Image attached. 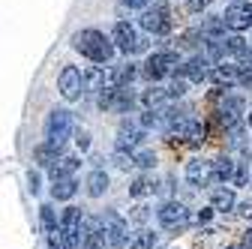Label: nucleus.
Instances as JSON below:
<instances>
[{
  "mask_svg": "<svg viewBox=\"0 0 252 249\" xmlns=\"http://www.w3.org/2000/svg\"><path fill=\"white\" fill-rule=\"evenodd\" d=\"M132 165H138V168H153V165H156L153 150H138V153H132Z\"/></svg>",
  "mask_w": 252,
  "mask_h": 249,
  "instance_id": "nucleus-32",
  "label": "nucleus"
},
{
  "mask_svg": "<svg viewBox=\"0 0 252 249\" xmlns=\"http://www.w3.org/2000/svg\"><path fill=\"white\" fill-rule=\"evenodd\" d=\"M186 180L192 183V186H210V162H189L186 165Z\"/></svg>",
  "mask_w": 252,
  "mask_h": 249,
  "instance_id": "nucleus-15",
  "label": "nucleus"
},
{
  "mask_svg": "<svg viewBox=\"0 0 252 249\" xmlns=\"http://www.w3.org/2000/svg\"><path fill=\"white\" fill-rule=\"evenodd\" d=\"M237 81L246 87V90H252V66H243L240 63V72H237Z\"/></svg>",
  "mask_w": 252,
  "mask_h": 249,
  "instance_id": "nucleus-36",
  "label": "nucleus"
},
{
  "mask_svg": "<svg viewBox=\"0 0 252 249\" xmlns=\"http://www.w3.org/2000/svg\"><path fill=\"white\" fill-rule=\"evenodd\" d=\"M102 231H105V246L108 249H123L126 246V237H129V222H126L120 213L108 210L102 216Z\"/></svg>",
  "mask_w": 252,
  "mask_h": 249,
  "instance_id": "nucleus-6",
  "label": "nucleus"
},
{
  "mask_svg": "<svg viewBox=\"0 0 252 249\" xmlns=\"http://www.w3.org/2000/svg\"><path fill=\"white\" fill-rule=\"evenodd\" d=\"M222 24H225V30H231V33L249 30L252 27V3L249 0H234V3L225 9V15H222Z\"/></svg>",
  "mask_w": 252,
  "mask_h": 249,
  "instance_id": "nucleus-7",
  "label": "nucleus"
},
{
  "mask_svg": "<svg viewBox=\"0 0 252 249\" xmlns=\"http://www.w3.org/2000/svg\"><path fill=\"white\" fill-rule=\"evenodd\" d=\"M204 135H207L204 123H201V120H189V126H186V135H183V138H186L189 144H201Z\"/></svg>",
  "mask_w": 252,
  "mask_h": 249,
  "instance_id": "nucleus-29",
  "label": "nucleus"
},
{
  "mask_svg": "<svg viewBox=\"0 0 252 249\" xmlns=\"http://www.w3.org/2000/svg\"><path fill=\"white\" fill-rule=\"evenodd\" d=\"M198 45H204V33L195 27V30H186V33H180L177 36V48H198Z\"/></svg>",
  "mask_w": 252,
  "mask_h": 249,
  "instance_id": "nucleus-28",
  "label": "nucleus"
},
{
  "mask_svg": "<svg viewBox=\"0 0 252 249\" xmlns=\"http://www.w3.org/2000/svg\"><path fill=\"white\" fill-rule=\"evenodd\" d=\"M57 237H60L63 249H78V243H81V210L78 207H66L60 213Z\"/></svg>",
  "mask_w": 252,
  "mask_h": 249,
  "instance_id": "nucleus-3",
  "label": "nucleus"
},
{
  "mask_svg": "<svg viewBox=\"0 0 252 249\" xmlns=\"http://www.w3.org/2000/svg\"><path fill=\"white\" fill-rule=\"evenodd\" d=\"M153 243H156V234L147 231V228H141V231L126 237V246H129V249H153Z\"/></svg>",
  "mask_w": 252,
  "mask_h": 249,
  "instance_id": "nucleus-22",
  "label": "nucleus"
},
{
  "mask_svg": "<svg viewBox=\"0 0 252 249\" xmlns=\"http://www.w3.org/2000/svg\"><path fill=\"white\" fill-rule=\"evenodd\" d=\"M39 219H42V228H45L48 234L57 228V213H54L51 204H42V207H39Z\"/></svg>",
  "mask_w": 252,
  "mask_h": 249,
  "instance_id": "nucleus-30",
  "label": "nucleus"
},
{
  "mask_svg": "<svg viewBox=\"0 0 252 249\" xmlns=\"http://www.w3.org/2000/svg\"><path fill=\"white\" fill-rule=\"evenodd\" d=\"M210 3H213V0H189V9H192V12H204Z\"/></svg>",
  "mask_w": 252,
  "mask_h": 249,
  "instance_id": "nucleus-38",
  "label": "nucleus"
},
{
  "mask_svg": "<svg viewBox=\"0 0 252 249\" xmlns=\"http://www.w3.org/2000/svg\"><path fill=\"white\" fill-rule=\"evenodd\" d=\"M72 111H66V108H54L51 114H48V120H45V141L51 144V147H60L63 150V144H66L69 138H72Z\"/></svg>",
  "mask_w": 252,
  "mask_h": 249,
  "instance_id": "nucleus-2",
  "label": "nucleus"
},
{
  "mask_svg": "<svg viewBox=\"0 0 252 249\" xmlns=\"http://www.w3.org/2000/svg\"><path fill=\"white\" fill-rule=\"evenodd\" d=\"M57 156H60V147H51L48 141H45V144H39V147L33 150V159H36L42 168H48V165H51Z\"/></svg>",
  "mask_w": 252,
  "mask_h": 249,
  "instance_id": "nucleus-25",
  "label": "nucleus"
},
{
  "mask_svg": "<svg viewBox=\"0 0 252 249\" xmlns=\"http://www.w3.org/2000/svg\"><path fill=\"white\" fill-rule=\"evenodd\" d=\"M75 177L72 174H63V177H51V198L54 201H69L75 195Z\"/></svg>",
  "mask_w": 252,
  "mask_h": 249,
  "instance_id": "nucleus-14",
  "label": "nucleus"
},
{
  "mask_svg": "<svg viewBox=\"0 0 252 249\" xmlns=\"http://www.w3.org/2000/svg\"><path fill=\"white\" fill-rule=\"evenodd\" d=\"M240 63H243V66H252V51H249V48L240 54Z\"/></svg>",
  "mask_w": 252,
  "mask_h": 249,
  "instance_id": "nucleus-43",
  "label": "nucleus"
},
{
  "mask_svg": "<svg viewBox=\"0 0 252 249\" xmlns=\"http://www.w3.org/2000/svg\"><path fill=\"white\" fill-rule=\"evenodd\" d=\"M147 192H153V180H147V177H138V180H132V186H129V195L141 198V195H147Z\"/></svg>",
  "mask_w": 252,
  "mask_h": 249,
  "instance_id": "nucleus-31",
  "label": "nucleus"
},
{
  "mask_svg": "<svg viewBox=\"0 0 252 249\" xmlns=\"http://www.w3.org/2000/svg\"><path fill=\"white\" fill-rule=\"evenodd\" d=\"M120 3H123V6H129V9H144L150 0H120Z\"/></svg>",
  "mask_w": 252,
  "mask_h": 249,
  "instance_id": "nucleus-39",
  "label": "nucleus"
},
{
  "mask_svg": "<svg viewBox=\"0 0 252 249\" xmlns=\"http://www.w3.org/2000/svg\"><path fill=\"white\" fill-rule=\"evenodd\" d=\"M27 183H30V192H33V195H36V192H39V183H42V177H39V171H30V174H27Z\"/></svg>",
  "mask_w": 252,
  "mask_h": 249,
  "instance_id": "nucleus-37",
  "label": "nucleus"
},
{
  "mask_svg": "<svg viewBox=\"0 0 252 249\" xmlns=\"http://www.w3.org/2000/svg\"><path fill=\"white\" fill-rule=\"evenodd\" d=\"M222 51L231 54V57H240L246 51V39L240 33H231V36H222Z\"/></svg>",
  "mask_w": 252,
  "mask_h": 249,
  "instance_id": "nucleus-26",
  "label": "nucleus"
},
{
  "mask_svg": "<svg viewBox=\"0 0 252 249\" xmlns=\"http://www.w3.org/2000/svg\"><path fill=\"white\" fill-rule=\"evenodd\" d=\"M165 93H168V99H180L183 93H186V78L174 75V81H171V87H165Z\"/></svg>",
  "mask_w": 252,
  "mask_h": 249,
  "instance_id": "nucleus-33",
  "label": "nucleus"
},
{
  "mask_svg": "<svg viewBox=\"0 0 252 249\" xmlns=\"http://www.w3.org/2000/svg\"><path fill=\"white\" fill-rule=\"evenodd\" d=\"M201 33H204V39H222L225 36V24H222V15H207L204 21H201Z\"/></svg>",
  "mask_w": 252,
  "mask_h": 249,
  "instance_id": "nucleus-19",
  "label": "nucleus"
},
{
  "mask_svg": "<svg viewBox=\"0 0 252 249\" xmlns=\"http://www.w3.org/2000/svg\"><path fill=\"white\" fill-rule=\"evenodd\" d=\"M78 156H57L51 165H48V171H51V177H63V174H75L78 171Z\"/></svg>",
  "mask_w": 252,
  "mask_h": 249,
  "instance_id": "nucleus-20",
  "label": "nucleus"
},
{
  "mask_svg": "<svg viewBox=\"0 0 252 249\" xmlns=\"http://www.w3.org/2000/svg\"><path fill=\"white\" fill-rule=\"evenodd\" d=\"M141 138H144V129L141 126H135V123H129V120H123L120 123V129H117V150H135L138 144H141Z\"/></svg>",
  "mask_w": 252,
  "mask_h": 249,
  "instance_id": "nucleus-12",
  "label": "nucleus"
},
{
  "mask_svg": "<svg viewBox=\"0 0 252 249\" xmlns=\"http://www.w3.org/2000/svg\"><path fill=\"white\" fill-rule=\"evenodd\" d=\"M243 246H246V249H252V231H246V237H243Z\"/></svg>",
  "mask_w": 252,
  "mask_h": 249,
  "instance_id": "nucleus-45",
  "label": "nucleus"
},
{
  "mask_svg": "<svg viewBox=\"0 0 252 249\" xmlns=\"http://www.w3.org/2000/svg\"><path fill=\"white\" fill-rule=\"evenodd\" d=\"M72 48H75L78 54H84L87 60H93V63H108V60L114 57L111 39L102 33V30H93V27L78 30V33L72 36Z\"/></svg>",
  "mask_w": 252,
  "mask_h": 249,
  "instance_id": "nucleus-1",
  "label": "nucleus"
},
{
  "mask_svg": "<svg viewBox=\"0 0 252 249\" xmlns=\"http://www.w3.org/2000/svg\"><path fill=\"white\" fill-rule=\"evenodd\" d=\"M105 189H108V174H105L102 168H93V171L87 174V195H90V198H102Z\"/></svg>",
  "mask_w": 252,
  "mask_h": 249,
  "instance_id": "nucleus-16",
  "label": "nucleus"
},
{
  "mask_svg": "<svg viewBox=\"0 0 252 249\" xmlns=\"http://www.w3.org/2000/svg\"><path fill=\"white\" fill-rule=\"evenodd\" d=\"M228 3H234V0H228Z\"/></svg>",
  "mask_w": 252,
  "mask_h": 249,
  "instance_id": "nucleus-48",
  "label": "nucleus"
},
{
  "mask_svg": "<svg viewBox=\"0 0 252 249\" xmlns=\"http://www.w3.org/2000/svg\"><path fill=\"white\" fill-rule=\"evenodd\" d=\"M111 159H114V165L123 168V171H126V168H132V153H129V150H114V156H111Z\"/></svg>",
  "mask_w": 252,
  "mask_h": 249,
  "instance_id": "nucleus-34",
  "label": "nucleus"
},
{
  "mask_svg": "<svg viewBox=\"0 0 252 249\" xmlns=\"http://www.w3.org/2000/svg\"><path fill=\"white\" fill-rule=\"evenodd\" d=\"M249 126H252V114H249Z\"/></svg>",
  "mask_w": 252,
  "mask_h": 249,
  "instance_id": "nucleus-47",
  "label": "nucleus"
},
{
  "mask_svg": "<svg viewBox=\"0 0 252 249\" xmlns=\"http://www.w3.org/2000/svg\"><path fill=\"white\" fill-rule=\"evenodd\" d=\"M138 75V69L132 63H123L117 69H111V84H132V78Z\"/></svg>",
  "mask_w": 252,
  "mask_h": 249,
  "instance_id": "nucleus-27",
  "label": "nucleus"
},
{
  "mask_svg": "<svg viewBox=\"0 0 252 249\" xmlns=\"http://www.w3.org/2000/svg\"><path fill=\"white\" fill-rule=\"evenodd\" d=\"M75 141H78V147H81V150H87V147H90V135H87V132H78V138H75Z\"/></svg>",
  "mask_w": 252,
  "mask_h": 249,
  "instance_id": "nucleus-40",
  "label": "nucleus"
},
{
  "mask_svg": "<svg viewBox=\"0 0 252 249\" xmlns=\"http://www.w3.org/2000/svg\"><path fill=\"white\" fill-rule=\"evenodd\" d=\"M234 174V162L228 156H219L216 162H210V183H228Z\"/></svg>",
  "mask_w": 252,
  "mask_h": 249,
  "instance_id": "nucleus-17",
  "label": "nucleus"
},
{
  "mask_svg": "<svg viewBox=\"0 0 252 249\" xmlns=\"http://www.w3.org/2000/svg\"><path fill=\"white\" fill-rule=\"evenodd\" d=\"M210 216H213V207L201 210V213H198V222H201V225H207V222H210Z\"/></svg>",
  "mask_w": 252,
  "mask_h": 249,
  "instance_id": "nucleus-41",
  "label": "nucleus"
},
{
  "mask_svg": "<svg viewBox=\"0 0 252 249\" xmlns=\"http://www.w3.org/2000/svg\"><path fill=\"white\" fill-rule=\"evenodd\" d=\"M132 216H135V222H144V219H147V207H135Z\"/></svg>",
  "mask_w": 252,
  "mask_h": 249,
  "instance_id": "nucleus-42",
  "label": "nucleus"
},
{
  "mask_svg": "<svg viewBox=\"0 0 252 249\" xmlns=\"http://www.w3.org/2000/svg\"><path fill=\"white\" fill-rule=\"evenodd\" d=\"M237 72H240V66H213V72H207V78H213V81H219V84H234L237 81Z\"/></svg>",
  "mask_w": 252,
  "mask_h": 249,
  "instance_id": "nucleus-24",
  "label": "nucleus"
},
{
  "mask_svg": "<svg viewBox=\"0 0 252 249\" xmlns=\"http://www.w3.org/2000/svg\"><path fill=\"white\" fill-rule=\"evenodd\" d=\"M228 249H246V246H243V243H240V246H228Z\"/></svg>",
  "mask_w": 252,
  "mask_h": 249,
  "instance_id": "nucleus-46",
  "label": "nucleus"
},
{
  "mask_svg": "<svg viewBox=\"0 0 252 249\" xmlns=\"http://www.w3.org/2000/svg\"><path fill=\"white\" fill-rule=\"evenodd\" d=\"M210 207L213 210H231L234 207V192L231 189H213V195H210Z\"/></svg>",
  "mask_w": 252,
  "mask_h": 249,
  "instance_id": "nucleus-23",
  "label": "nucleus"
},
{
  "mask_svg": "<svg viewBox=\"0 0 252 249\" xmlns=\"http://www.w3.org/2000/svg\"><path fill=\"white\" fill-rule=\"evenodd\" d=\"M207 72H210V60L201 54V57H189L186 63H177L174 66V75L177 78H189V81H207Z\"/></svg>",
  "mask_w": 252,
  "mask_h": 249,
  "instance_id": "nucleus-11",
  "label": "nucleus"
},
{
  "mask_svg": "<svg viewBox=\"0 0 252 249\" xmlns=\"http://www.w3.org/2000/svg\"><path fill=\"white\" fill-rule=\"evenodd\" d=\"M156 219L165 231H183L189 225V210L180 201H165L159 210H156Z\"/></svg>",
  "mask_w": 252,
  "mask_h": 249,
  "instance_id": "nucleus-8",
  "label": "nucleus"
},
{
  "mask_svg": "<svg viewBox=\"0 0 252 249\" xmlns=\"http://www.w3.org/2000/svg\"><path fill=\"white\" fill-rule=\"evenodd\" d=\"M138 24L147 30V33H168L171 30V9L165 3H147L138 15Z\"/></svg>",
  "mask_w": 252,
  "mask_h": 249,
  "instance_id": "nucleus-5",
  "label": "nucleus"
},
{
  "mask_svg": "<svg viewBox=\"0 0 252 249\" xmlns=\"http://www.w3.org/2000/svg\"><path fill=\"white\" fill-rule=\"evenodd\" d=\"M57 87H60V96L66 99V102L81 99V93H84V75H81V69L63 66L60 75H57Z\"/></svg>",
  "mask_w": 252,
  "mask_h": 249,
  "instance_id": "nucleus-9",
  "label": "nucleus"
},
{
  "mask_svg": "<svg viewBox=\"0 0 252 249\" xmlns=\"http://www.w3.org/2000/svg\"><path fill=\"white\" fill-rule=\"evenodd\" d=\"M180 63V57H177V51H153L150 57H147V63H144V69H141V75L153 84V81H162L168 72H174V66Z\"/></svg>",
  "mask_w": 252,
  "mask_h": 249,
  "instance_id": "nucleus-4",
  "label": "nucleus"
},
{
  "mask_svg": "<svg viewBox=\"0 0 252 249\" xmlns=\"http://www.w3.org/2000/svg\"><path fill=\"white\" fill-rule=\"evenodd\" d=\"M162 102H168V93H165V87H159V84H150L144 93H141V105L144 108H159Z\"/></svg>",
  "mask_w": 252,
  "mask_h": 249,
  "instance_id": "nucleus-18",
  "label": "nucleus"
},
{
  "mask_svg": "<svg viewBox=\"0 0 252 249\" xmlns=\"http://www.w3.org/2000/svg\"><path fill=\"white\" fill-rule=\"evenodd\" d=\"M78 246H81V249H105V231H102V225H96V228L84 231Z\"/></svg>",
  "mask_w": 252,
  "mask_h": 249,
  "instance_id": "nucleus-21",
  "label": "nucleus"
},
{
  "mask_svg": "<svg viewBox=\"0 0 252 249\" xmlns=\"http://www.w3.org/2000/svg\"><path fill=\"white\" fill-rule=\"evenodd\" d=\"M228 183H234V186H246V183H249V165L234 168V174H231V180H228Z\"/></svg>",
  "mask_w": 252,
  "mask_h": 249,
  "instance_id": "nucleus-35",
  "label": "nucleus"
},
{
  "mask_svg": "<svg viewBox=\"0 0 252 249\" xmlns=\"http://www.w3.org/2000/svg\"><path fill=\"white\" fill-rule=\"evenodd\" d=\"M237 210H240V216H252V204H249V201H246V204H240Z\"/></svg>",
  "mask_w": 252,
  "mask_h": 249,
  "instance_id": "nucleus-44",
  "label": "nucleus"
},
{
  "mask_svg": "<svg viewBox=\"0 0 252 249\" xmlns=\"http://www.w3.org/2000/svg\"><path fill=\"white\" fill-rule=\"evenodd\" d=\"M111 45L114 51H123V54H132L135 45H138V33H135V27L129 21H117L111 27Z\"/></svg>",
  "mask_w": 252,
  "mask_h": 249,
  "instance_id": "nucleus-10",
  "label": "nucleus"
},
{
  "mask_svg": "<svg viewBox=\"0 0 252 249\" xmlns=\"http://www.w3.org/2000/svg\"><path fill=\"white\" fill-rule=\"evenodd\" d=\"M216 114H219V120L225 123V129L234 126V123L240 120V114H243V96H225Z\"/></svg>",
  "mask_w": 252,
  "mask_h": 249,
  "instance_id": "nucleus-13",
  "label": "nucleus"
}]
</instances>
